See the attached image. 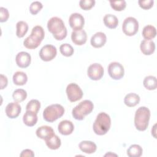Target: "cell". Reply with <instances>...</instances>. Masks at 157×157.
Wrapping results in <instances>:
<instances>
[{"label":"cell","instance_id":"6da1fadb","mask_svg":"<svg viewBox=\"0 0 157 157\" xmlns=\"http://www.w3.org/2000/svg\"><path fill=\"white\" fill-rule=\"evenodd\" d=\"M47 28L52 33L54 38L58 40L64 39L67 36V28L63 20L58 17H53L48 20Z\"/></svg>","mask_w":157,"mask_h":157},{"label":"cell","instance_id":"7a4b0ae2","mask_svg":"<svg viewBox=\"0 0 157 157\" xmlns=\"http://www.w3.org/2000/svg\"><path fill=\"white\" fill-rule=\"evenodd\" d=\"M44 36L43 28L39 25L35 26L33 28L31 34L24 40L23 45L28 49H35L40 44Z\"/></svg>","mask_w":157,"mask_h":157},{"label":"cell","instance_id":"3957f363","mask_svg":"<svg viewBox=\"0 0 157 157\" xmlns=\"http://www.w3.org/2000/svg\"><path fill=\"white\" fill-rule=\"evenodd\" d=\"M110 125L111 119L110 116L105 112H101L96 117L93 125V129L96 134L102 136L108 132Z\"/></svg>","mask_w":157,"mask_h":157},{"label":"cell","instance_id":"277c9868","mask_svg":"<svg viewBox=\"0 0 157 157\" xmlns=\"http://www.w3.org/2000/svg\"><path fill=\"white\" fill-rule=\"evenodd\" d=\"M150 118V111L148 108L142 106L139 107L134 115V125L136 128L140 131H144L147 129Z\"/></svg>","mask_w":157,"mask_h":157},{"label":"cell","instance_id":"5b68a950","mask_svg":"<svg viewBox=\"0 0 157 157\" xmlns=\"http://www.w3.org/2000/svg\"><path fill=\"white\" fill-rule=\"evenodd\" d=\"M93 103L90 100H83L77 105L72 110L73 117L77 120H82L93 110Z\"/></svg>","mask_w":157,"mask_h":157},{"label":"cell","instance_id":"8992f818","mask_svg":"<svg viewBox=\"0 0 157 157\" xmlns=\"http://www.w3.org/2000/svg\"><path fill=\"white\" fill-rule=\"evenodd\" d=\"M64 113V107L58 104L47 106L43 112L44 119L48 122H53L61 117Z\"/></svg>","mask_w":157,"mask_h":157},{"label":"cell","instance_id":"52a82bcc","mask_svg":"<svg viewBox=\"0 0 157 157\" xmlns=\"http://www.w3.org/2000/svg\"><path fill=\"white\" fill-rule=\"evenodd\" d=\"M139 29V22L136 18L132 17L126 18L122 24L123 33L128 36L135 35Z\"/></svg>","mask_w":157,"mask_h":157},{"label":"cell","instance_id":"ba28073f","mask_svg":"<svg viewBox=\"0 0 157 157\" xmlns=\"http://www.w3.org/2000/svg\"><path fill=\"white\" fill-rule=\"evenodd\" d=\"M66 92L71 102H76L81 99L83 94L80 87L75 83H69L66 87Z\"/></svg>","mask_w":157,"mask_h":157},{"label":"cell","instance_id":"9c48e42d","mask_svg":"<svg viewBox=\"0 0 157 157\" xmlns=\"http://www.w3.org/2000/svg\"><path fill=\"white\" fill-rule=\"evenodd\" d=\"M108 74L114 80L121 79L124 74V69L121 64L118 62H112L108 66Z\"/></svg>","mask_w":157,"mask_h":157},{"label":"cell","instance_id":"30bf717a","mask_svg":"<svg viewBox=\"0 0 157 157\" xmlns=\"http://www.w3.org/2000/svg\"><path fill=\"white\" fill-rule=\"evenodd\" d=\"M56 48L53 45L47 44L41 48L39 52V56L44 61H50L56 56Z\"/></svg>","mask_w":157,"mask_h":157},{"label":"cell","instance_id":"8fae6325","mask_svg":"<svg viewBox=\"0 0 157 157\" xmlns=\"http://www.w3.org/2000/svg\"><path fill=\"white\" fill-rule=\"evenodd\" d=\"M104 68L99 63H93L91 64L87 69V75L88 77L93 80H100L104 75Z\"/></svg>","mask_w":157,"mask_h":157},{"label":"cell","instance_id":"7c38bea8","mask_svg":"<svg viewBox=\"0 0 157 157\" xmlns=\"http://www.w3.org/2000/svg\"><path fill=\"white\" fill-rule=\"evenodd\" d=\"M69 23L70 26L73 29V31L80 30L84 26L85 19L82 14L73 13L69 17Z\"/></svg>","mask_w":157,"mask_h":157},{"label":"cell","instance_id":"4fadbf2b","mask_svg":"<svg viewBox=\"0 0 157 157\" xmlns=\"http://www.w3.org/2000/svg\"><path fill=\"white\" fill-rule=\"evenodd\" d=\"M31 61V55L26 52H19L15 57L17 66L21 68H25L29 66Z\"/></svg>","mask_w":157,"mask_h":157},{"label":"cell","instance_id":"5bb4252c","mask_svg":"<svg viewBox=\"0 0 157 157\" xmlns=\"http://www.w3.org/2000/svg\"><path fill=\"white\" fill-rule=\"evenodd\" d=\"M21 106L17 102H12L9 103L6 107V113L10 118H15L20 115L21 112Z\"/></svg>","mask_w":157,"mask_h":157},{"label":"cell","instance_id":"9a60e30c","mask_svg":"<svg viewBox=\"0 0 157 157\" xmlns=\"http://www.w3.org/2000/svg\"><path fill=\"white\" fill-rule=\"evenodd\" d=\"M71 39L75 45H82L86 42L87 34L83 29L75 30L71 33Z\"/></svg>","mask_w":157,"mask_h":157},{"label":"cell","instance_id":"2e32d148","mask_svg":"<svg viewBox=\"0 0 157 157\" xmlns=\"http://www.w3.org/2000/svg\"><path fill=\"white\" fill-rule=\"evenodd\" d=\"M107 40L106 35L102 32H97L91 38L90 43L94 48H100L104 45Z\"/></svg>","mask_w":157,"mask_h":157},{"label":"cell","instance_id":"e0dca14e","mask_svg":"<svg viewBox=\"0 0 157 157\" xmlns=\"http://www.w3.org/2000/svg\"><path fill=\"white\" fill-rule=\"evenodd\" d=\"M74 129V126L72 122L67 120L60 121L58 126V130L59 132L64 136H67L72 134Z\"/></svg>","mask_w":157,"mask_h":157},{"label":"cell","instance_id":"ac0fdd59","mask_svg":"<svg viewBox=\"0 0 157 157\" xmlns=\"http://www.w3.org/2000/svg\"><path fill=\"white\" fill-rule=\"evenodd\" d=\"M36 134L38 137L45 140L53 136L55 132L51 126L45 125L38 128L36 131Z\"/></svg>","mask_w":157,"mask_h":157},{"label":"cell","instance_id":"d6986e66","mask_svg":"<svg viewBox=\"0 0 157 157\" xmlns=\"http://www.w3.org/2000/svg\"><path fill=\"white\" fill-rule=\"evenodd\" d=\"M140 48L142 53L145 55H150L155 52V42L151 40H142L140 42Z\"/></svg>","mask_w":157,"mask_h":157},{"label":"cell","instance_id":"ffe728a7","mask_svg":"<svg viewBox=\"0 0 157 157\" xmlns=\"http://www.w3.org/2000/svg\"><path fill=\"white\" fill-rule=\"evenodd\" d=\"M79 148L83 152L86 154H91L96 151L97 149V146L95 143L92 141L83 140L78 145Z\"/></svg>","mask_w":157,"mask_h":157},{"label":"cell","instance_id":"44dd1931","mask_svg":"<svg viewBox=\"0 0 157 157\" xmlns=\"http://www.w3.org/2000/svg\"><path fill=\"white\" fill-rule=\"evenodd\" d=\"M23 123L28 126H34L37 121V113L26 110L23 117Z\"/></svg>","mask_w":157,"mask_h":157},{"label":"cell","instance_id":"7402d4cb","mask_svg":"<svg viewBox=\"0 0 157 157\" xmlns=\"http://www.w3.org/2000/svg\"><path fill=\"white\" fill-rule=\"evenodd\" d=\"M140 102V97L134 93H130L126 94L124 98V102L128 107H134Z\"/></svg>","mask_w":157,"mask_h":157},{"label":"cell","instance_id":"603a6c76","mask_svg":"<svg viewBox=\"0 0 157 157\" xmlns=\"http://www.w3.org/2000/svg\"><path fill=\"white\" fill-rule=\"evenodd\" d=\"M45 142L47 146L51 150L58 149L61 144V139L56 134H54L48 139H47L45 140Z\"/></svg>","mask_w":157,"mask_h":157},{"label":"cell","instance_id":"cb8c5ba5","mask_svg":"<svg viewBox=\"0 0 157 157\" xmlns=\"http://www.w3.org/2000/svg\"><path fill=\"white\" fill-rule=\"evenodd\" d=\"M104 25L109 28L114 29L118 24V20L117 17L112 14H106L103 18Z\"/></svg>","mask_w":157,"mask_h":157},{"label":"cell","instance_id":"d4e9b609","mask_svg":"<svg viewBox=\"0 0 157 157\" xmlns=\"http://www.w3.org/2000/svg\"><path fill=\"white\" fill-rule=\"evenodd\" d=\"M13 82L17 85H23L28 80L27 75L22 71H17L13 75Z\"/></svg>","mask_w":157,"mask_h":157},{"label":"cell","instance_id":"484cf974","mask_svg":"<svg viewBox=\"0 0 157 157\" xmlns=\"http://www.w3.org/2000/svg\"><path fill=\"white\" fill-rule=\"evenodd\" d=\"M142 34L145 39L151 40V39H153L156 35V28L153 25H147L143 28Z\"/></svg>","mask_w":157,"mask_h":157},{"label":"cell","instance_id":"4316f807","mask_svg":"<svg viewBox=\"0 0 157 157\" xmlns=\"http://www.w3.org/2000/svg\"><path fill=\"white\" fill-rule=\"evenodd\" d=\"M144 86L149 90H153L156 88V78L153 75H148L145 77L143 81Z\"/></svg>","mask_w":157,"mask_h":157},{"label":"cell","instance_id":"83f0119b","mask_svg":"<svg viewBox=\"0 0 157 157\" xmlns=\"http://www.w3.org/2000/svg\"><path fill=\"white\" fill-rule=\"evenodd\" d=\"M143 152L142 148L137 144L131 145L127 150V155L129 157H139Z\"/></svg>","mask_w":157,"mask_h":157},{"label":"cell","instance_id":"f1b7e54d","mask_svg":"<svg viewBox=\"0 0 157 157\" xmlns=\"http://www.w3.org/2000/svg\"><path fill=\"white\" fill-rule=\"evenodd\" d=\"M17 31L16 34L17 37L21 38L23 37L28 32V25L26 21H19L16 25Z\"/></svg>","mask_w":157,"mask_h":157},{"label":"cell","instance_id":"f546056e","mask_svg":"<svg viewBox=\"0 0 157 157\" xmlns=\"http://www.w3.org/2000/svg\"><path fill=\"white\" fill-rule=\"evenodd\" d=\"M12 97L15 101L20 102L26 99L27 97V93L23 89H17L13 91Z\"/></svg>","mask_w":157,"mask_h":157},{"label":"cell","instance_id":"4dcf8cb0","mask_svg":"<svg viewBox=\"0 0 157 157\" xmlns=\"http://www.w3.org/2000/svg\"><path fill=\"white\" fill-rule=\"evenodd\" d=\"M40 102L37 99H32L28 102L26 106V110L37 113L38 111L40 109Z\"/></svg>","mask_w":157,"mask_h":157},{"label":"cell","instance_id":"1f68e13d","mask_svg":"<svg viewBox=\"0 0 157 157\" xmlns=\"http://www.w3.org/2000/svg\"><path fill=\"white\" fill-rule=\"evenodd\" d=\"M59 51H60L61 53L65 56H72L74 52V48L72 47V45H71L70 44H67V43L63 44L60 45Z\"/></svg>","mask_w":157,"mask_h":157},{"label":"cell","instance_id":"d6a6232c","mask_svg":"<svg viewBox=\"0 0 157 157\" xmlns=\"http://www.w3.org/2000/svg\"><path fill=\"white\" fill-rule=\"evenodd\" d=\"M109 2L112 8L117 11H121L124 10L126 6V2L124 0L110 1Z\"/></svg>","mask_w":157,"mask_h":157},{"label":"cell","instance_id":"836d02e7","mask_svg":"<svg viewBox=\"0 0 157 157\" xmlns=\"http://www.w3.org/2000/svg\"><path fill=\"white\" fill-rule=\"evenodd\" d=\"M42 7L43 5L40 2L37 1H34L29 6V11L32 14L36 15L42 9Z\"/></svg>","mask_w":157,"mask_h":157},{"label":"cell","instance_id":"e575fe53","mask_svg":"<svg viewBox=\"0 0 157 157\" xmlns=\"http://www.w3.org/2000/svg\"><path fill=\"white\" fill-rule=\"evenodd\" d=\"M94 0H81L79 2L80 7L83 10H90L95 4Z\"/></svg>","mask_w":157,"mask_h":157},{"label":"cell","instance_id":"d590c367","mask_svg":"<svg viewBox=\"0 0 157 157\" xmlns=\"http://www.w3.org/2000/svg\"><path fill=\"white\" fill-rule=\"evenodd\" d=\"M139 6L144 9H149L153 7V0H139L138 1Z\"/></svg>","mask_w":157,"mask_h":157},{"label":"cell","instance_id":"8d00e7d4","mask_svg":"<svg viewBox=\"0 0 157 157\" xmlns=\"http://www.w3.org/2000/svg\"><path fill=\"white\" fill-rule=\"evenodd\" d=\"M0 11H1V15H0V21L1 22H4L6 21L9 17V13L8 10L6 8H4L3 7H0Z\"/></svg>","mask_w":157,"mask_h":157},{"label":"cell","instance_id":"74e56055","mask_svg":"<svg viewBox=\"0 0 157 157\" xmlns=\"http://www.w3.org/2000/svg\"><path fill=\"white\" fill-rule=\"evenodd\" d=\"M0 77H1V89L2 90L7 86L8 80L7 77L6 75H4L3 74H1Z\"/></svg>","mask_w":157,"mask_h":157},{"label":"cell","instance_id":"f35d334b","mask_svg":"<svg viewBox=\"0 0 157 157\" xmlns=\"http://www.w3.org/2000/svg\"><path fill=\"white\" fill-rule=\"evenodd\" d=\"M20 156L21 157H25V156H34V152L29 149H25L24 150H23L21 153V154L20 155Z\"/></svg>","mask_w":157,"mask_h":157},{"label":"cell","instance_id":"ab89813d","mask_svg":"<svg viewBox=\"0 0 157 157\" xmlns=\"http://www.w3.org/2000/svg\"><path fill=\"white\" fill-rule=\"evenodd\" d=\"M113 155H114V156H117V155H115V154H113V153L112 154V153H111V152H109V153L105 154V156H113Z\"/></svg>","mask_w":157,"mask_h":157}]
</instances>
